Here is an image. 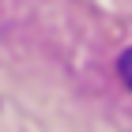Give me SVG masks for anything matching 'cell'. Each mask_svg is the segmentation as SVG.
I'll return each mask as SVG.
<instances>
[{
    "label": "cell",
    "instance_id": "obj_1",
    "mask_svg": "<svg viewBox=\"0 0 132 132\" xmlns=\"http://www.w3.org/2000/svg\"><path fill=\"white\" fill-rule=\"evenodd\" d=\"M117 72H121V79L132 87V49H125V53H121V61H117Z\"/></svg>",
    "mask_w": 132,
    "mask_h": 132
}]
</instances>
